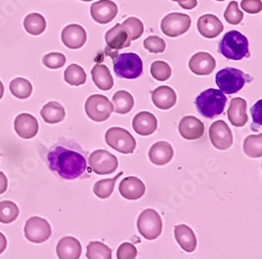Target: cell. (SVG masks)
Returning a JSON list of instances; mask_svg holds the SVG:
<instances>
[{
	"label": "cell",
	"mask_w": 262,
	"mask_h": 259,
	"mask_svg": "<svg viewBox=\"0 0 262 259\" xmlns=\"http://www.w3.org/2000/svg\"><path fill=\"white\" fill-rule=\"evenodd\" d=\"M180 135L188 141L200 140L205 133L204 123L193 116L184 117L179 125Z\"/></svg>",
	"instance_id": "cell-16"
},
{
	"label": "cell",
	"mask_w": 262,
	"mask_h": 259,
	"mask_svg": "<svg viewBox=\"0 0 262 259\" xmlns=\"http://www.w3.org/2000/svg\"><path fill=\"white\" fill-rule=\"evenodd\" d=\"M131 41L139 39L144 33V25L137 17H129L122 24Z\"/></svg>",
	"instance_id": "cell-37"
},
{
	"label": "cell",
	"mask_w": 262,
	"mask_h": 259,
	"mask_svg": "<svg viewBox=\"0 0 262 259\" xmlns=\"http://www.w3.org/2000/svg\"><path fill=\"white\" fill-rule=\"evenodd\" d=\"M252 78L244 72L234 68H227L218 72L215 77L216 85L221 92L227 95H233L244 89L247 82H251Z\"/></svg>",
	"instance_id": "cell-4"
},
{
	"label": "cell",
	"mask_w": 262,
	"mask_h": 259,
	"mask_svg": "<svg viewBox=\"0 0 262 259\" xmlns=\"http://www.w3.org/2000/svg\"><path fill=\"white\" fill-rule=\"evenodd\" d=\"M105 41L107 45L106 51H120L129 48L131 45L129 35L127 34L124 27L120 24H117L113 29L105 34Z\"/></svg>",
	"instance_id": "cell-17"
},
{
	"label": "cell",
	"mask_w": 262,
	"mask_h": 259,
	"mask_svg": "<svg viewBox=\"0 0 262 259\" xmlns=\"http://www.w3.org/2000/svg\"><path fill=\"white\" fill-rule=\"evenodd\" d=\"M114 112L120 115H126L133 111L135 106V99L133 95L126 91H119L113 97Z\"/></svg>",
	"instance_id": "cell-29"
},
{
	"label": "cell",
	"mask_w": 262,
	"mask_h": 259,
	"mask_svg": "<svg viewBox=\"0 0 262 259\" xmlns=\"http://www.w3.org/2000/svg\"><path fill=\"white\" fill-rule=\"evenodd\" d=\"M198 30L205 38H216L224 31V25L217 16L213 14H206L198 20Z\"/></svg>",
	"instance_id": "cell-20"
},
{
	"label": "cell",
	"mask_w": 262,
	"mask_h": 259,
	"mask_svg": "<svg viewBox=\"0 0 262 259\" xmlns=\"http://www.w3.org/2000/svg\"><path fill=\"white\" fill-rule=\"evenodd\" d=\"M216 2H225V0H216Z\"/></svg>",
	"instance_id": "cell-51"
},
{
	"label": "cell",
	"mask_w": 262,
	"mask_h": 259,
	"mask_svg": "<svg viewBox=\"0 0 262 259\" xmlns=\"http://www.w3.org/2000/svg\"><path fill=\"white\" fill-rule=\"evenodd\" d=\"M14 128L16 134L25 140L33 139L37 136L39 124L37 119L30 114H20L14 121Z\"/></svg>",
	"instance_id": "cell-14"
},
{
	"label": "cell",
	"mask_w": 262,
	"mask_h": 259,
	"mask_svg": "<svg viewBox=\"0 0 262 259\" xmlns=\"http://www.w3.org/2000/svg\"><path fill=\"white\" fill-rule=\"evenodd\" d=\"M150 73L156 80L158 81H166L171 77L172 70L168 63L165 61H155L151 64Z\"/></svg>",
	"instance_id": "cell-38"
},
{
	"label": "cell",
	"mask_w": 262,
	"mask_h": 259,
	"mask_svg": "<svg viewBox=\"0 0 262 259\" xmlns=\"http://www.w3.org/2000/svg\"><path fill=\"white\" fill-rule=\"evenodd\" d=\"M56 252L59 259H80L82 247L76 237L67 236L59 241Z\"/></svg>",
	"instance_id": "cell-21"
},
{
	"label": "cell",
	"mask_w": 262,
	"mask_h": 259,
	"mask_svg": "<svg viewBox=\"0 0 262 259\" xmlns=\"http://www.w3.org/2000/svg\"><path fill=\"white\" fill-rule=\"evenodd\" d=\"M261 104H262V101L259 100L252 109V116H253L252 129L254 128L255 125H258V129L261 128Z\"/></svg>",
	"instance_id": "cell-44"
},
{
	"label": "cell",
	"mask_w": 262,
	"mask_h": 259,
	"mask_svg": "<svg viewBox=\"0 0 262 259\" xmlns=\"http://www.w3.org/2000/svg\"><path fill=\"white\" fill-rule=\"evenodd\" d=\"M133 127L138 135L147 137L157 132L158 120L151 113L141 112L134 118Z\"/></svg>",
	"instance_id": "cell-22"
},
{
	"label": "cell",
	"mask_w": 262,
	"mask_h": 259,
	"mask_svg": "<svg viewBox=\"0 0 262 259\" xmlns=\"http://www.w3.org/2000/svg\"><path fill=\"white\" fill-rule=\"evenodd\" d=\"M248 104L243 98H234L229 106L228 118L229 121L235 127H244L248 121L249 117L247 115Z\"/></svg>",
	"instance_id": "cell-23"
},
{
	"label": "cell",
	"mask_w": 262,
	"mask_h": 259,
	"mask_svg": "<svg viewBox=\"0 0 262 259\" xmlns=\"http://www.w3.org/2000/svg\"><path fill=\"white\" fill-rule=\"evenodd\" d=\"M87 153L74 142L63 140L51 147L48 154L50 169L64 180L89 178Z\"/></svg>",
	"instance_id": "cell-1"
},
{
	"label": "cell",
	"mask_w": 262,
	"mask_h": 259,
	"mask_svg": "<svg viewBox=\"0 0 262 259\" xmlns=\"http://www.w3.org/2000/svg\"><path fill=\"white\" fill-rule=\"evenodd\" d=\"M123 172H120L116 176V178L107 179V180H101L97 182L94 186V193L101 200H106L111 198V196L114 192L116 182L119 180L120 177H122Z\"/></svg>",
	"instance_id": "cell-33"
},
{
	"label": "cell",
	"mask_w": 262,
	"mask_h": 259,
	"mask_svg": "<svg viewBox=\"0 0 262 259\" xmlns=\"http://www.w3.org/2000/svg\"><path fill=\"white\" fill-rule=\"evenodd\" d=\"M191 23L192 20L187 14L171 13L163 18L161 29L168 37H179L189 31Z\"/></svg>",
	"instance_id": "cell-11"
},
{
	"label": "cell",
	"mask_w": 262,
	"mask_h": 259,
	"mask_svg": "<svg viewBox=\"0 0 262 259\" xmlns=\"http://www.w3.org/2000/svg\"><path fill=\"white\" fill-rule=\"evenodd\" d=\"M113 251L101 242H91L87 246V259H112Z\"/></svg>",
	"instance_id": "cell-34"
},
{
	"label": "cell",
	"mask_w": 262,
	"mask_h": 259,
	"mask_svg": "<svg viewBox=\"0 0 262 259\" xmlns=\"http://www.w3.org/2000/svg\"><path fill=\"white\" fill-rule=\"evenodd\" d=\"M119 191L124 199L128 201H137L144 196L146 187L139 178L127 177L120 183Z\"/></svg>",
	"instance_id": "cell-19"
},
{
	"label": "cell",
	"mask_w": 262,
	"mask_h": 259,
	"mask_svg": "<svg viewBox=\"0 0 262 259\" xmlns=\"http://www.w3.org/2000/svg\"><path fill=\"white\" fill-rule=\"evenodd\" d=\"M181 8L185 9V10H192L194 9L196 6H198V0H187L185 3H181L179 4Z\"/></svg>",
	"instance_id": "cell-46"
},
{
	"label": "cell",
	"mask_w": 262,
	"mask_h": 259,
	"mask_svg": "<svg viewBox=\"0 0 262 259\" xmlns=\"http://www.w3.org/2000/svg\"><path fill=\"white\" fill-rule=\"evenodd\" d=\"M4 94H5V86L3 82L0 81V100H2V98L4 97Z\"/></svg>",
	"instance_id": "cell-48"
},
{
	"label": "cell",
	"mask_w": 262,
	"mask_h": 259,
	"mask_svg": "<svg viewBox=\"0 0 262 259\" xmlns=\"http://www.w3.org/2000/svg\"><path fill=\"white\" fill-rule=\"evenodd\" d=\"M67 57L61 53H50L42 59V63L51 70H58L65 66Z\"/></svg>",
	"instance_id": "cell-40"
},
{
	"label": "cell",
	"mask_w": 262,
	"mask_h": 259,
	"mask_svg": "<svg viewBox=\"0 0 262 259\" xmlns=\"http://www.w3.org/2000/svg\"><path fill=\"white\" fill-rule=\"evenodd\" d=\"M10 91L18 99H28L33 93V85L25 78H15L10 83Z\"/></svg>",
	"instance_id": "cell-31"
},
{
	"label": "cell",
	"mask_w": 262,
	"mask_h": 259,
	"mask_svg": "<svg viewBox=\"0 0 262 259\" xmlns=\"http://www.w3.org/2000/svg\"><path fill=\"white\" fill-rule=\"evenodd\" d=\"M224 17L228 24L237 26L243 21L244 13L239 9L238 4L236 2H231L224 13Z\"/></svg>",
	"instance_id": "cell-39"
},
{
	"label": "cell",
	"mask_w": 262,
	"mask_h": 259,
	"mask_svg": "<svg viewBox=\"0 0 262 259\" xmlns=\"http://www.w3.org/2000/svg\"><path fill=\"white\" fill-rule=\"evenodd\" d=\"M19 217L18 206L11 201L0 202V223L8 225L17 220Z\"/></svg>",
	"instance_id": "cell-36"
},
{
	"label": "cell",
	"mask_w": 262,
	"mask_h": 259,
	"mask_svg": "<svg viewBox=\"0 0 262 259\" xmlns=\"http://www.w3.org/2000/svg\"><path fill=\"white\" fill-rule=\"evenodd\" d=\"M8 189V179L4 172L0 171V194H3Z\"/></svg>",
	"instance_id": "cell-45"
},
{
	"label": "cell",
	"mask_w": 262,
	"mask_h": 259,
	"mask_svg": "<svg viewBox=\"0 0 262 259\" xmlns=\"http://www.w3.org/2000/svg\"><path fill=\"white\" fill-rule=\"evenodd\" d=\"M242 10L249 14H258L262 11L261 0H243Z\"/></svg>",
	"instance_id": "cell-43"
},
{
	"label": "cell",
	"mask_w": 262,
	"mask_h": 259,
	"mask_svg": "<svg viewBox=\"0 0 262 259\" xmlns=\"http://www.w3.org/2000/svg\"><path fill=\"white\" fill-rule=\"evenodd\" d=\"M154 104L160 110L167 111L177 104V94L169 86H160L151 93Z\"/></svg>",
	"instance_id": "cell-25"
},
{
	"label": "cell",
	"mask_w": 262,
	"mask_h": 259,
	"mask_svg": "<svg viewBox=\"0 0 262 259\" xmlns=\"http://www.w3.org/2000/svg\"><path fill=\"white\" fill-rule=\"evenodd\" d=\"M89 164L94 174L98 176L112 175L119 166L117 157L103 149L94 151L89 157Z\"/></svg>",
	"instance_id": "cell-9"
},
{
	"label": "cell",
	"mask_w": 262,
	"mask_h": 259,
	"mask_svg": "<svg viewBox=\"0 0 262 259\" xmlns=\"http://www.w3.org/2000/svg\"><path fill=\"white\" fill-rule=\"evenodd\" d=\"M81 2H85V3H90V2H94V0H81Z\"/></svg>",
	"instance_id": "cell-50"
},
{
	"label": "cell",
	"mask_w": 262,
	"mask_h": 259,
	"mask_svg": "<svg viewBox=\"0 0 262 259\" xmlns=\"http://www.w3.org/2000/svg\"><path fill=\"white\" fill-rule=\"evenodd\" d=\"M87 117L97 123L105 122L114 112L113 103L103 95H93L85 102Z\"/></svg>",
	"instance_id": "cell-8"
},
{
	"label": "cell",
	"mask_w": 262,
	"mask_h": 259,
	"mask_svg": "<svg viewBox=\"0 0 262 259\" xmlns=\"http://www.w3.org/2000/svg\"><path fill=\"white\" fill-rule=\"evenodd\" d=\"M24 27L29 34L33 36H38L46 31L47 21H46V18L41 14L32 13L25 18Z\"/></svg>",
	"instance_id": "cell-30"
},
{
	"label": "cell",
	"mask_w": 262,
	"mask_h": 259,
	"mask_svg": "<svg viewBox=\"0 0 262 259\" xmlns=\"http://www.w3.org/2000/svg\"><path fill=\"white\" fill-rule=\"evenodd\" d=\"M8 246V241L6 239V236L0 232V254H3L5 252V250L7 249Z\"/></svg>",
	"instance_id": "cell-47"
},
{
	"label": "cell",
	"mask_w": 262,
	"mask_h": 259,
	"mask_svg": "<svg viewBox=\"0 0 262 259\" xmlns=\"http://www.w3.org/2000/svg\"><path fill=\"white\" fill-rule=\"evenodd\" d=\"M174 236H176V240L181 248L188 253L193 252L196 249V246H198L195 233L187 225L183 224L174 227Z\"/></svg>",
	"instance_id": "cell-26"
},
{
	"label": "cell",
	"mask_w": 262,
	"mask_h": 259,
	"mask_svg": "<svg viewBox=\"0 0 262 259\" xmlns=\"http://www.w3.org/2000/svg\"><path fill=\"white\" fill-rule=\"evenodd\" d=\"M218 52L229 60L239 61L250 57L248 38L238 31L227 33L220 42Z\"/></svg>",
	"instance_id": "cell-2"
},
{
	"label": "cell",
	"mask_w": 262,
	"mask_h": 259,
	"mask_svg": "<svg viewBox=\"0 0 262 259\" xmlns=\"http://www.w3.org/2000/svg\"><path fill=\"white\" fill-rule=\"evenodd\" d=\"M209 137L212 145L218 150H228L234 143L231 129L223 120H218L210 126Z\"/></svg>",
	"instance_id": "cell-12"
},
{
	"label": "cell",
	"mask_w": 262,
	"mask_h": 259,
	"mask_svg": "<svg viewBox=\"0 0 262 259\" xmlns=\"http://www.w3.org/2000/svg\"><path fill=\"white\" fill-rule=\"evenodd\" d=\"M119 12L118 6L111 0H100L91 7V14L96 23L106 25L112 23Z\"/></svg>",
	"instance_id": "cell-13"
},
{
	"label": "cell",
	"mask_w": 262,
	"mask_h": 259,
	"mask_svg": "<svg viewBox=\"0 0 262 259\" xmlns=\"http://www.w3.org/2000/svg\"><path fill=\"white\" fill-rule=\"evenodd\" d=\"M61 39L63 45L67 48L71 50H78L85 45L87 35L83 27L79 25H70L63 29Z\"/></svg>",
	"instance_id": "cell-18"
},
{
	"label": "cell",
	"mask_w": 262,
	"mask_h": 259,
	"mask_svg": "<svg viewBox=\"0 0 262 259\" xmlns=\"http://www.w3.org/2000/svg\"><path fill=\"white\" fill-rule=\"evenodd\" d=\"M144 48L154 54L164 53L166 50V42L159 36H149L144 40Z\"/></svg>",
	"instance_id": "cell-41"
},
{
	"label": "cell",
	"mask_w": 262,
	"mask_h": 259,
	"mask_svg": "<svg viewBox=\"0 0 262 259\" xmlns=\"http://www.w3.org/2000/svg\"><path fill=\"white\" fill-rule=\"evenodd\" d=\"M174 156V150L172 146L165 141L158 142L151 146L148 157L152 164L157 166H164L168 164Z\"/></svg>",
	"instance_id": "cell-24"
},
{
	"label": "cell",
	"mask_w": 262,
	"mask_h": 259,
	"mask_svg": "<svg viewBox=\"0 0 262 259\" xmlns=\"http://www.w3.org/2000/svg\"><path fill=\"white\" fill-rule=\"evenodd\" d=\"M93 81L101 91H111L114 88V78L104 64H96L92 70Z\"/></svg>",
	"instance_id": "cell-27"
},
{
	"label": "cell",
	"mask_w": 262,
	"mask_h": 259,
	"mask_svg": "<svg viewBox=\"0 0 262 259\" xmlns=\"http://www.w3.org/2000/svg\"><path fill=\"white\" fill-rule=\"evenodd\" d=\"M64 80L72 86H80L86 82V73L78 64H71L64 72Z\"/></svg>",
	"instance_id": "cell-35"
},
{
	"label": "cell",
	"mask_w": 262,
	"mask_h": 259,
	"mask_svg": "<svg viewBox=\"0 0 262 259\" xmlns=\"http://www.w3.org/2000/svg\"><path fill=\"white\" fill-rule=\"evenodd\" d=\"M215 68L216 60L209 53L200 52L193 55L189 61V69L198 76H208L213 73Z\"/></svg>",
	"instance_id": "cell-15"
},
{
	"label": "cell",
	"mask_w": 262,
	"mask_h": 259,
	"mask_svg": "<svg viewBox=\"0 0 262 259\" xmlns=\"http://www.w3.org/2000/svg\"><path fill=\"white\" fill-rule=\"evenodd\" d=\"M138 230L147 241H155L162 234L163 222L155 209L144 210L138 219Z\"/></svg>",
	"instance_id": "cell-7"
},
{
	"label": "cell",
	"mask_w": 262,
	"mask_h": 259,
	"mask_svg": "<svg viewBox=\"0 0 262 259\" xmlns=\"http://www.w3.org/2000/svg\"><path fill=\"white\" fill-rule=\"evenodd\" d=\"M25 235L26 239L31 243H46L52 236V227L47 220L39 217H33L26 223Z\"/></svg>",
	"instance_id": "cell-10"
},
{
	"label": "cell",
	"mask_w": 262,
	"mask_h": 259,
	"mask_svg": "<svg viewBox=\"0 0 262 259\" xmlns=\"http://www.w3.org/2000/svg\"><path fill=\"white\" fill-rule=\"evenodd\" d=\"M105 142L108 146L124 155L133 154L137 148V142L133 135L121 127L109 128L105 134Z\"/></svg>",
	"instance_id": "cell-6"
},
{
	"label": "cell",
	"mask_w": 262,
	"mask_h": 259,
	"mask_svg": "<svg viewBox=\"0 0 262 259\" xmlns=\"http://www.w3.org/2000/svg\"><path fill=\"white\" fill-rule=\"evenodd\" d=\"M227 97L224 93L215 89H209L203 92L195 100L198 112L207 119H214L225 112Z\"/></svg>",
	"instance_id": "cell-3"
},
{
	"label": "cell",
	"mask_w": 262,
	"mask_h": 259,
	"mask_svg": "<svg viewBox=\"0 0 262 259\" xmlns=\"http://www.w3.org/2000/svg\"><path fill=\"white\" fill-rule=\"evenodd\" d=\"M245 154L252 159H259L262 156V134L249 136L244 142Z\"/></svg>",
	"instance_id": "cell-32"
},
{
	"label": "cell",
	"mask_w": 262,
	"mask_h": 259,
	"mask_svg": "<svg viewBox=\"0 0 262 259\" xmlns=\"http://www.w3.org/2000/svg\"><path fill=\"white\" fill-rule=\"evenodd\" d=\"M172 2H176V3L181 4V3H185V2H187V0H172Z\"/></svg>",
	"instance_id": "cell-49"
},
{
	"label": "cell",
	"mask_w": 262,
	"mask_h": 259,
	"mask_svg": "<svg viewBox=\"0 0 262 259\" xmlns=\"http://www.w3.org/2000/svg\"><path fill=\"white\" fill-rule=\"evenodd\" d=\"M114 71L120 78L137 79L143 73V61L138 54L124 53L113 57Z\"/></svg>",
	"instance_id": "cell-5"
},
{
	"label": "cell",
	"mask_w": 262,
	"mask_h": 259,
	"mask_svg": "<svg viewBox=\"0 0 262 259\" xmlns=\"http://www.w3.org/2000/svg\"><path fill=\"white\" fill-rule=\"evenodd\" d=\"M42 119L48 124H57L64 120L65 110L59 102H49L40 112Z\"/></svg>",
	"instance_id": "cell-28"
},
{
	"label": "cell",
	"mask_w": 262,
	"mask_h": 259,
	"mask_svg": "<svg viewBox=\"0 0 262 259\" xmlns=\"http://www.w3.org/2000/svg\"><path fill=\"white\" fill-rule=\"evenodd\" d=\"M138 256L137 248L130 243L122 244L117 252L118 259H136Z\"/></svg>",
	"instance_id": "cell-42"
}]
</instances>
